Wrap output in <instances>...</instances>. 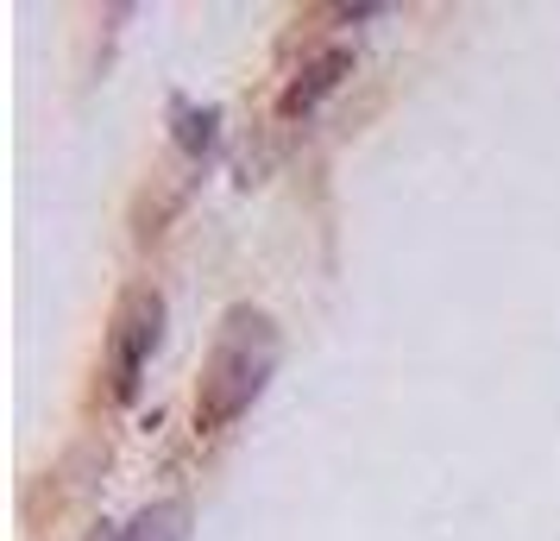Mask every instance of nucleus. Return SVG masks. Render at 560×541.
<instances>
[{"label": "nucleus", "instance_id": "f03ea898", "mask_svg": "<svg viewBox=\"0 0 560 541\" xmlns=\"http://www.w3.org/2000/svg\"><path fill=\"white\" fill-rule=\"evenodd\" d=\"M158 328H164V296L152 284H132L114 309V328H107V397L114 403H132V390L152 365Z\"/></svg>", "mask_w": 560, "mask_h": 541}, {"label": "nucleus", "instance_id": "7ed1b4c3", "mask_svg": "<svg viewBox=\"0 0 560 541\" xmlns=\"http://www.w3.org/2000/svg\"><path fill=\"white\" fill-rule=\"evenodd\" d=\"M347 70H353V51H322V57H308L303 70H296V82L283 89L278 114H283V120H303V114H315V107H322V95H334Z\"/></svg>", "mask_w": 560, "mask_h": 541}, {"label": "nucleus", "instance_id": "f257e3e1", "mask_svg": "<svg viewBox=\"0 0 560 541\" xmlns=\"http://www.w3.org/2000/svg\"><path fill=\"white\" fill-rule=\"evenodd\" d=\"M278 360H283V334L265 309L240 303V309L221 315L214 346H208V360H202V385H196V428L214 435V428L240 422L258 403V390L271 385Z\"/></svg>", "mask_w": 560, "mask_h": 541}, {"label": "nucleus", "instance_id": "20e7f679", "mask_svg": "<svg viewBox=\"0 0 560 541\" xmlns=\"http://www.w3.org/2000/svg\"><path fill=\"white\" fill-rule=\"evenodd\" d=\"M120 541H189V510L183 504H145L120 529Z\"/></svg>", "mask_w": 560, "mask_h": 541}]
</instances>
